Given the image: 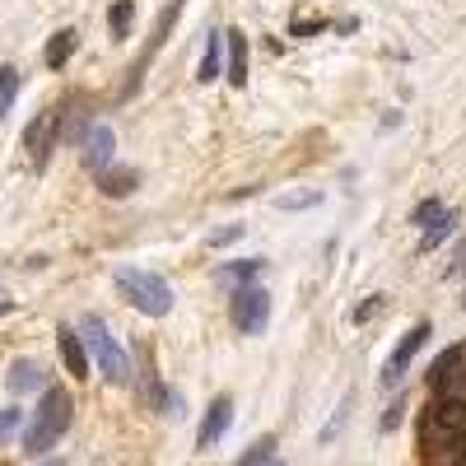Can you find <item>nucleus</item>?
I'll return each mask as SVG.
<instances>
[{
    "mask_svg": "<svg viewBox=\"0 0 466 466\" xmlns=\"http://www.w3.org/2000/svg\"><path fill=\"white\" fill-rule=\"evenodd\" d=\"M70 420H75L70 392H66V387H47L43 401H37V410H33V420H28V430H24V452H28V457L52 452V448L66 439Z\"/></svg>",
    "mask_w": 466,
    "mask_h": 466,
    "instance_id": "f257e3e1",
    "label": "nucleus"
},
{
    "mask_svg": "<svg viewBox=\"0 0 466 466\" xmlns=\"http://www.w3.org/2000/svg\"><path fill=\"white\" fill-rule=\"evenodd\" d=\"M75 331H80L89 360L98 364V373H103L112 387H127V382H131V355H127V345L112 336V327H107L98 313H85Z\"/></svg>",
    "mask_w": 466,
    "mask_h": 466,
    "instance_id": "f03ea898",
    "label": "nucleus"
},
{
    "mask_svg": "<svg viewBox=\"0 0 466 466\" xmlns=\"http://www.w3.org/2000/svg\"><path fill=\"white\" fill-rule=\"evenodd\" d=\"M112 285H116V294H122L136 313H145V318H168V313H173V285L159 276V270L116 266Z\"/></svg>",
    "mask_w": 466,
    "mask_h": 466,
    "instance_id": "7ed1b4c3",
    "label": "nucleus"
},
{
    "mask_svg": "<svg viewBox=\"0 0 466 466\" xmlns=\"http://www.w3.org/2000/svg\"><path fill=\"white\" fill-rule=\"evenodd\" d=\"M415 434H420L424 457L439 452V448H448V443H457V439H466V401L434 397L430 406L420 410V420H415Z\"/></svg>",
    "mask_w": 466,
    "mask_h": 466,
    "instance_id": "20e7f679",
    "label": "nucleus"
},
{
    "mask_svg": "<svg viewBox=\"0 0 466 466\" xmlns=\"http://www.w3.org/2000/svg\"><path fill=\"white\" fill-rule=\"evenodd\" d=\"M228 318L243 336H261L266 322H270V294L261 285H238L228 299Z\"/></svg>",
    "mask_w": 466,
    "mask_h": 466,
    "instance_id": "39448f33",
    "label": "nucleus"
},
{
    "mask_svg": "<svg viewBox=\"0 0 466 466\" xmlns=\"http://www.w3.org/2000/svg\"><path fill=\"white\" fill-rule=\"evenodd\" d=\"M56 140H61V107L37 112L33 122H28V131H24V149H28V159H33L37 168H43V164L52 159Z\"/></svg>",
    "mask_w": 466,
    "mask_h": 466,
    "instance_id": "423d86ee",
    "label": "nucleus"
},
{
    "mask_svg": "<svg viewBox=\"0 0 466 466\" xmlns=\"http://www.w3.org/2000/svg\"><path fill=\"white\" fill-rule=\"evenodd\" d=\"M434 336V327L430 322H415L401 340H397V350L387 355V364H382V387H401V378H406V369H410V360L424 350V340Z\"/></svg>",
    "mask_w": 466,
    "mask_h": 466,
    "instance_id": "0eeeda50",
    "label": "nucleus"
},
{
    "mask_svg": "<svg viewBox=\"0 0 466 466\" xmlns=\"http://www.w3.org/2000/svg\"><path fill=\"white\" fill-rule=\"evenodd\" d=\"M112 154H116V131L107 122H89L85 136H80V159L89 173H103L112 164Z\"/></svg>",
    "mask_w": 466,
    "mask_h": 466,
    "instance_id": "6e6552de",
    "label": "nucleus"
},
{
    "mask_svg": "<svg viewBox=\"0 0 466 466\" xmlns=\"http://www.w3.org/2000/svg\"><path fill=\"white\" fill-rule=\"evenodd\" d=\"M228 424H233V397H215L210 410H206V420H201V430H197V448L210 452L228 434Z\"/></svg>",
    "mask_w": 466,
    "mask_h": 466,
    "instance_id": "1a4fd4ad",
    "label": "nucleus"
},
{
    "mask_svg": "<svg viewBox=\"0 0 466 466\" xmlns=\"http://www.w3.org/2000/svg\"><path fill=\"white\" fill-rule=\"evenodd\" d=\"M56 350H61V364H66V373H75V382L89 378V350H85L80 331H75L70 322H66V327H56Z\"/></svg>",
    "mask_w": 466,
    "mask_h": 466,
    "instance_id": "9d476101",
    "label": "nucleus"
},
{
    "mask_svg": "<svg viewBox=\"0 0 466 466\" xmlns=\"http://www.w3.org/2000/svg\"><path fill=\"white\" fill-rule=\"evenodd\" d=\"M224 52H228V85L243 89L248 85V37H243V28H224Z\"/></svg>",
    "mask_w": 466,
    "mask_h": 466,
    "instance_id": "9b49d317",
    "label": "nucleus"
},
{
    "mask_svg": "<svg viewBox=\"0 0 466 466\" xmlns=\"http://www.w3.org/2000/svg\"><path fill=\"white\" fill-rule=\"evenodd\" d=\"M261 270H266V257H238V261H224V266L215 270V280L238 289V285H257Z\"/></svg>",
    "mask_w": 466,
    "mask_h": 466,
    "instance_id": "f8f14e48",
    "label": "nucleus"
},
{
    "mask_svg": "<svg viewBox=\"0 0 466 466\" xmlns=\"http://www.w3.org/2000/svg\"><path fill=\"white\" fill-rule=\"evenodd\" d=\"M5 382H10V392H15V397H24V392H37V387L47 382V373H43V364H37V360H15Z\"/></svg>",
    "mask_w": 466,
    "mask_h": 466,
    "instance_id": "ddd939ff",
    "label": "nucleus"
},
{
    "mask_svg": "<svg viewBox=\"0 0 466 466\" xmlns=\"http://www.w3.org/2000/svg\"><path fill=\"white\" fill-rule=\"evenodd\" d=\"M75 47H80V33H75V28H61V33H52V43H47V52H43L47 70H66V61L75 56Z\"/></svg>",
    "mask_w": 466,
    "mask_h": 466,
    "instance_id": "4468645a",
    "label": "nucleus"
},
{
    "mask_svg": "<svg viewBox=\"0 0 466 466\" xmlns=\"http://www.w3.org/2000/svg\"><path fill=\"white\" fill-rule=\"evenodd\" d=\"M136 182H140V177H136V168H112V164H107V168L98 173V191H103V197H116V201L131 197Z\"/></svg>",
    "mask_w": 466,
    "mask_h": 466,
    "instance_id": "2eb2a0df",
    "label": "nucleus"
},
{
    "mask_svg": "<svg viewBox=\"0 0 466 466\" xmlns=\"http://www.w3.org/2000/svg\"><path fill=\"white\" fill-rule=\"evenodd\" d=\"M145 397H149V406H154V410H164L168 420H177V415H182V392H173V387H164V382H154V378H149Z\"/></svg>",
    "mask_w": 466,
    "mask_h": 466,
    "instance_id": "dca6fc26",
    "label": "nucleus"
},
{
    "mask_svg": "<svg viewBox=\"0 0 466 466\" xmlns=\"http://www.w3.org/2000/svg\"><path fill=\"white\" fill-rule=\"evenodd\" d=\"M182 5H187V0H168V10L159 15V24H154V37H149V52H145V61L154 56V52H159L164 43H168V33H173V24H177V15H182ZM140 61V66H145Z\"/></svg>",
    "mask_w": 466,
    "mask_h": 466,
    "instance_id": "f3484780",
    "label": "nucleus"
},
{
    "mask_svg": "<svg viewBox=\"0 0 466 466\" xmlns=\"http://www.w3.org/2000/svg\"><path fill=\"white\" fill-rule=\"evenodd\" d=\"M219 56H224V33H210V37H206L201 70H197V80H201V85H215V80H219Z\"/></svg>",
    "mask_w": 466,
    "mask_h": 466,
    "instance_id": "a211bd4d",
    "label": "nucleus"
},
{
    "mask_svg": "<svg viewBox=\"0 0 466 466\" xmlns=\"http://www.w3.org/2000/svg\"><path fill=\"white\" fill-rule=\"evenodd\" d=\"M131 24H136V5L131 0H112V10H107V33L122 43V37H131Z\"/></svg>",
    "mask_w": 466,
    "mask_h": 466,
    "instance_id": "6ab92c4d",
    "label": "nucleus"
},
{
    "mask_svg": "<svg viewBox=\"0 0 466 466\" xmlns=\"http://www.w3.org/2000/svg\"><path fill=\"white\" fill-rule=\"evenodd\" d=\"M461 360H466V345H448V350H443V355L430 364V392H434V387H439V382H443V378L461 364Z\"/></svg>",
    "mask_w": 466,
    "mask_h": 466,
    "instance_id": "aec40b11",
    "label": "nucleus"
},
{
    "mask_svg": "<svg viewBox=\"0 0 466 466\" xmlns=\"http://www.w3.org/2000/svg\"><path fill=\"white\" fill-rule=\"evenodd\" d=\"M452 228H457V210H448L439 224H430V228H424V238H420V252H434L439 243H448L452 238Z\"/></svg>",
    "mask_w": 466,
    "mask_h": 466,
    "instance_id": "412c9836",
    "label": "nucleus"
},
{
    "mask_svg": "<svg viewBox=\"0 0 466 466\" xmlns=\"http://www.w3.org/2000/svg\"><path fill=\"white\" fill-rule=\"evenodd\" d=\"M15 98H19V70L0 66V122H5V112L15 107Z\"/></svg>",
    "mask_w": 466,
    "mask_h": 466,
    "instance_id": "4be33fe9",
    "label": "nucleus"
},
{
    "mask_svg": "<svg viewBox=\"0 0 466 466\" xmlns=\"http://www.w3.org/2000/svg\"><path fill=\"white\" fill-rule=\"evenodd\" d=\"M443 215H448V206H443L439 197H430V201H420V206L410 210V224H415V228H430V224H439Z\"/></svg>",
    "mask_w": 466,
    "mask_h": 466,
    "instance_id": "5701e85b",
    "label": "nucleus"
},
{
    "mask_svg": "<svg viewBox=\"0 0 466 466\" xmlns=\"http://www.w3.org/2000/svg\"><path fill=\"white\" fill-rule=\"evenodd\" d=\"M266 461H276V439H270V434L257 439V443H252L238 461H233V466H266Z\"/></svg>",
    "mask_w": 466,
    "mask_h": 466,
    "instance_id": "b1692460",
    "label": "nucleus"
},
{
    "mask_svg": "<svg viewBox=\"0 0 466 466\" xmlns=\"http://www.w3.org/2000/svg\"><path fill=\"white\" fill-rule=\"evenodd\" d=\"M318 201H322V191H299V197H280L276 206L280 210H313Z\"/></svg>",
    "mask_w": 466,
    "mask_h": 466,
    "instance_id": "393cba45",
    "label": "nucleus"
},
{
    "mask_svg": "<svg viewBox=\"0 0 466 466\" xmlns=\"http://www.w3.org/2000/svg\"><path fill=\"white\" fill-rule=\"evenodd\" d=\"M406 410H410V401H406V397H397L392 406H387V415H382V430H387V434H392V430H401Z\"/></svg>",
    "mask_w": 466,
    "mask_h": 466,
    "instance_id": "a878e982",
    "label": "nucleus"
},
{
    "mask_svg": "<svg viewBox=\"0 0 466 466\" xmlns=\"http://www.w3.org/2000/svg\"><path fill=\"white\" fill-rule=\"evenodd\" d=\"M19 424H24V410L19 406H10V410H0V443H5L15 430H19Z\"/></svg>",
    "mask_w": 466,
    "mask_h": 466,
    "instance_id": "bb28decb",
    "label": "nucleus"
},
{
    "mask_svg": "<svg viewBox=\"0 0 466 466\" xmlns=\"http://www.w3.org/2000/svg\"><path fill=\"white\" fill-rule=\"evenodd\" d=\"M243 238V224H228V228H215L210 233V248H224V243H238Z\"/></svg>",
    "mask_w": 466,
    "mask_h": 466,
    "instance_id": "cd10ccee",
    "label": "nucleus"
},
{
    "mask_svg": "<svg viewBox=\"0 0 466 466\" xmlns=\"http://www.w3.org/2000/svg\"><path fill=\"white\" fill-rule=\"evenodd\" d=\"M322 28H327V19H294V24H289L294 37H313V33H322Z\"/></svg>",
    "mask_w": 466,
    "mask_h": 466,
    "instance_id": "c85d7f7f",
    "label": "nucleus"
},
{
    "mask_svg": "<svg viewBox=\"0 0 466 466\" xmlns=\"http://www.w3.org/2000/svg\"><path fill=\"white\" fill-rule=\"evenodd\" d=\"M378 313H382V299L373 294L369 303H360V308H355V322H369V318H378Z\"/></svg>",
    "mask_w": 466,
    "mask_h": 466,
    "instance_id": "c756f323",
    "label": "nucleus"
},
{
    "mask_svg": "<svg viewBox=\"0 0 466 466\" xmlns=\"http://www.w3.org/2000/svg\"><path fill=\"white\" fill-rule=\"evenodd\" d=\"M5 313H15V299H10L5 289H0V318H5Z\"/></svg>",
    "mask_w": 466,
    "mask_h": 466,
    "instance_id": "7c9ffc66",
    "label": "nucleus"
},
{
    "mask_svg": "<svg viewBox=\"0 0 466 466\" xmlns=\"http://www.w3.org/2000/svg\"><path fill=\"white\" fill-rule=\"evenodd\" d=\"M37 466H66V461H37Z\"/></svg>",
    "mask_w": 466,
    "mask_h": 466,
    "instance_id": "2f4dec72",
    "label": "nucleus"
},
{
    "mask_svg": "<svg viewBox=\"0 0 466 466\" xmlns=\"http://www.w3.org/2000/svg\"><path fill=\"white\" fill-rule=\"evenodd\" d=\"M457 270H466V257H461V266H457Z\"/></svg>",
    "mask_w": 466,
    "mask_h": 466,
    "instance_id": "473e14b6",
    "label": "nucleus"
},
{
    "mask_svg": "<svg viewBox=\"0 0 466 466\" xmlns=\"http://www.w3.org/2000/svg\"><path fill=\"white\" fill-rule=\"evenodd\" d=\"M266 466H280V461H266Z\"/></svg>",
    "mask_w": 466,
    "mask_h": 466,
    "instance_id": "72a5a7b5",
    "label": "nucleus"
},
{
    "mask_svg": "<svg viewBox=\"0 0 466 466\" xmlns=\"http://www.w3.org/2000/svg\"><path fill=\"white\" fill-rule=\"evenodd\" d=\"M461 308H466V299H461Z\"/></svg>",
    "mask_w": 466,
    "mask_h": 466,
    "instance_id": "f704fd0d",
    "label": "nucleus"
}]
</instances>
